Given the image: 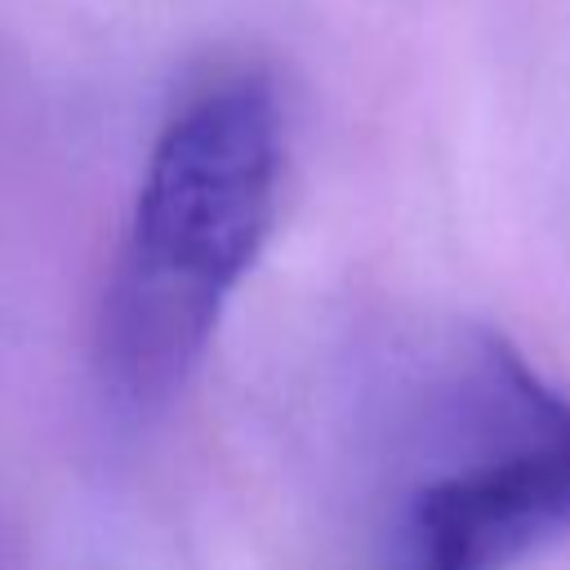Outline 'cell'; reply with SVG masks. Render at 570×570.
Masks as SVG:
<instances>
[{
	"instance_id": "6da1fadb",
	"label": "cell",
	"mask_w": 570,
	"mask_h": 570,
	"mask_svg": "<svg viewBox=\"0 0 570 570\" xmlns=\"http://www.w3.org/2000/svg\"><path fill=\"white\" fill-rule=\"evenodd\" d=\"M281 187V107L263 80L196 94L156 138L102 307V374L129 405L174 396L258 258Z\"/></svg>"
},
{
	"instance_id": "7a4b0ae2",
	"label": "cell",
	"mask_w": 570,
	"mask_h": 570,
	"mask_svg": "<svg viewBox=\"0 0 570 570\" xmlns=\"http://www.w3.org/2000/svg\"><path fill=\"white\" fill-rule=\"evenodd\" d=\"M428 428L387 570H508L570 530V401L499 334H463Z\"/></svg>"
}]
</instances>
